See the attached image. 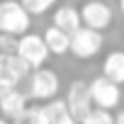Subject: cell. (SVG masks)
<instances>
[{"label":"cell","instance_id":"3","mask_svg":"<svg viewBox=\"0 0 124 124\" xmlns=\"http://www.w3.org/2000/svg\"><path fill=\"white\" fill-rule=\"evenodd\" d=\"M15 56L20 61H24L29 71H37V68H44V63L49 61V51L41 41V34H34V32H27L17 39V46H15Z\"/></svg>","mask_w":124,"mask_h":124},{"label":"cell","instance_id":"17","mask_svg":"<svg viewBox=\"0 0 124 124\" xmlns=\"http://www.w3.org/2000/svg\"><path fill=\"white\" fill-rule=\"evenodd\" d=\"M114 124H124V109L114 114Z\"/></svg>","mask_w":124,"mask_h":124},{"label":"cell","instance_id":"9","mask_svg":"<svg viewBox=\"0 0 124 124\" xmlns=\"http://www.w3.org/2000/svg\"><path fill=\"white\" fill-rule=\"evenodd\" d=\"M27 107H29V100L24 97V93L22 90H10V93H5L3 97H0V112H3V119L5 122H10V124H15V122H22L24 119V112H27Z\"/></svg>","mask_w":124,"mask_h":124},{"label":"cell","instance_id":"12","mask_svg":"<svg viewBox=\"0 0 124 124\" xmlns=\"http://www.w3.org/2000/svg\"><path fill=\"white\" fill-rule=\"evenodd\" d=\"M41 41H44V46H46L49 56H51V54H54V56H63V54H68V34L58 32V29H56V27H51V24L44 29Z\"/></svg>","mask_w":124,"mask_h":124},{"label":"cell","instance_id":"15","mask_svg":"<svg viewBox=\"0 0 124 124\" xmlns=\"http://www.w3.org/2000/svg\"><path fill=\"white\" fill-rule=\"evenodd\" d=\"M80 124H114V114L105 109H93Z\"/></svg>","mask_w":124,"mask_h":124},{"label":"cell","instance_id":"18","mask_svg":"<svg viewBox=\"0 0 124 124\" xmlns=\"http://www.w3.org/2000/svg\"><path fill=\"white\" fill-rule=\"evenodd\" d=\"M58 124H76L73 119H63V122H58Z\"/></svg>","mask_w":124,"mask_h":124},{"label":"cell","instance_id":"21","mask_svg":"<svg viewBox=\"0 0 124 124\" xmlns=\"http://www.w3.org/2000/svg\"><path fill=\"white\" fill-rule=\"evenodd\" d=\"M15 124H24V122H15Z\"/></svg>","mask_w":124,"mask_h":124},{"label":"cell","instance_id":"7","mask_svg":"<svg viewBox=\"0 0 124 124\" xmlns=\"http://www.w3.org/2000/svg\"><path fill=\"white\" fill-rule=\"evenodd\" d=\"M78 12H80V24L93 32L102 34V29H107L112 24V8L107 3L93 0V3H85L83 8H78Z\"/></svg>","mask_w":124,"mask_h":124},{"label":"cell","instance_id":"10","mask_svg":"<svg viewBox=\"0 0 124 124\" xmlns=\"http://www.w3.org/2000/svg\"><path fill=\"white\" fill-rule=\"evenodd\" d=\"M51 27H56L58 32H63V34H73L76 29H80L83 24H80V12H78V8H73V5H61V8H56L54 10V22H51Z\"/></svg>","mask_w":124,"mask_h":124},{"label":"cell","instance_id":"4","mask_svg":"<svg viewBox=\"0 0 124 124\" xmlns=\"http://www.w3.org/2000/svg\"><path fill=\"white\" fill-rule=\"evenodd\" d=\"M102 44H105V37L100 32L80 27L68 37V54H73L80 61H88V58H93V56H97L102 51Z\"/></svg>","mask_w":124,"mask_h":124},{"label":"cell","instance_id":"1","mask_svg":"<svg viewBox=\"0 0 124 124\" xmlns=\"http://www.w3.org/2000/svg\"><path fill=\"white\" fill-rule=\"evenodd\" d=\"M58 88H61V80H58V73L51 71V68H37L27 76V93L24 97L27 100H34V102H49L58 95Z\"/></svg>","mask_w":124,"mask_h":124},{"label":"cell","instance_id":"6","mask_svg":"<svg viewBox=\"0 0 124 124\" xmlns=\"http://www.w3.org/2000/svg\"><path fill=\"white\" fill-rule=\"evenodd\" d=\"M66 109H68V117L80 124L90 112H93V102H90V95H88V83L85 80H73L68 85V93H66Z\"/></svg>","mask_w":124,"mask_h":124},{"label":"cell","instance_id":"16","mask_svg":"<svg viewBox=\"0 0 124 124\" xmlns=\"http://www.w3.org/2000/svg\"><path fill=\"white\" fill-rule=\"evenodd\" d=\"M15 46H17V39L15 37L0 34V54H15Z\"/></svg>","mask_w":124,"mask_h":124},{"label":"cell","instance_id":"5","mask_svg":"<svg viewBox=\"0 0 124 124\" xmlns=\"http://www.w3.org/2000/svg\"><path fill=\"white\" fill-rule=\"evenodd\" d=\"M88 95H90V102H93V109H105V112H112L119 102H122V90L119 85L109 83L107 78H93L88 83Z\"/></svg>","mask_w":124,"mask_h":124},{"label":"cell","instance_id":"11","mask_svg":"<svg viewBox=\"0 0 124 124\" xmlns=\"http://www.w3.org/2000/svg\"><path fill=\"white\" fill-rule=\"evenodd\" d=\"M102 78L114 85L124 83V51H109L102 61Z\"/></svg>","mask_w":124,"mask_h":124},{"label":"cell","instance_id":"8","mask_svg":"<svg viewBox=\"0 0 124 124\" xmlns=\"http://www.w3.org/2000/svg\"><path fill=\"white\" fill-rule=\"evenodd\" d=\"M32 71L27 68L24 61H20L15 54H0V83L10 88H17L22 80H27Z\"/></svg>","mask_w":124,"mask_h":124},{"label":"cell","instance_id":"13","mask_svg":"<svg viewBox=\"0 0 124 124\" xmlns=\"http://www.w3.org/2000/svg\"><path fill=\"white\" fill-rule=\"evenodd\" d=\"M41 107H44V114H46L49 124H58V122H63V119H71L68 117V109H66V102L61 100V97H54V100L44 102Z\"/></svg>","mask_w":124,"mask_h":124},{"label":"cell","instance_id":"22","mask_svg":"<svg viewBox=\"0 0 124 124\" xmlns=\"http://www.w3.org/2000/svg\"><path fill=\"white\" fill-rule=\"evenodd\" d=\"M122 102H124V95H122Z\"/></svg>","mask_w":124,"mask_h":124},{"label":"cell","instance_id":"14","mask_svg":"<svg viewBox=\"0 0 124 124\" xmlns=\"http://www.w3.org/2000/svg\"><path fill=\"white\" fill-rule=\"evenodd\" d=\"M20 5L29 15V20H32V17H39V15L49 12L54 8V0H24V3H20Z\"/></svg>","mask_w":124,"mask_h":124},{"label":"cell","instance_id":"20","mask_svg":"<svg viewBox=\"0 0 124 124\" xmlns=\"http://www.w3.org/2000/svg\"><path fill=\"white\" fill-rule=\"evenodd\" d=\"M0 124H10V122H5V119H3V117H0Z\"/></svg>","mask_w":124,"mask_h":124},{"label":"cell","instance_id":"2","mask_svg":"<svg viewBox=\"0 0 124 124\" xmlns=\"http://www.w3.org/2000/svg\"><path fill=\"white\" fill-rule=\"evenodd\" d=\"M29 27H32V20H29V15L22 10L20 3H15V0H5V3H0V34L20 39L22 34L29 32Z\"/></svg>","mask_w":124,"mask_h":124},{"label":"cell","instance_id":"19","mask_svg":"<svg viewBox=\"0 0 124 124\" xmlns=\"http://www.w3.org/2000/svg\"><path fill=\"white\" fill-rule=\"evenodd\" d=\"M119 10H122V15H124V0H122V3H119Z\"/></svg>","mask_w":124,"mask_h":124}]
</instances>
